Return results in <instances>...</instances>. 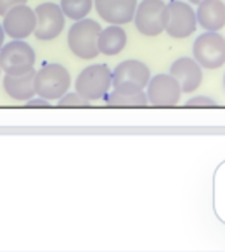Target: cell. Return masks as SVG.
Returning a JSON list of instances; mask_svg holds the SVG:
<instances>
[{
  "mask_svg": "<svg viewBox=\"0 0 225 252\" xmlns=\"http://www.w3.org/2000/svg\"><path fill=\"white\" fill-rule=\"evenodd\" d=\"M112 88V71L106 64H90L75 81V92L81 95L85 100L97 102L106 98Z\"/></svg>",
  "mask_w": 225,
  "mask_h": 252,
  "instance_id": "obj_1",
  "label": "cell"
},
{
  "mask_svg": "<svg viewBox=\"0 0 225 252\" xmlns=\"http://www.w3.org/2000/svg\"><path fill=\"white\" fill-rule=\"evenodd\" d=\"M71 88V74L63 64L50 63L35 73V92L49 102H57Z\"/></svg>",
  "mask_w": 225,
  "mask_h": 252,
  "instance_id": "obj_2",
  "label": "cell"
},
{
  "mask_svg": "<svg viewBox=\"0 0 225 252\" xmlns=\"http://www.w3.org/2000/svg\"><path fill=\"white\" fill-rule=\"evenodd\" d=\"M101 25L94 19H80L68 32V47L70 50L83 61H92L99 56L97 40L101 35Z\"/></svg>",
  "mask_w": 225,
  "mask_h": 252,
  "instance_id": "obj_3",
  "label": "cell"
},
{
  "mask_svg": "<svg viewBox=\"0 0 225 252\" xmlns=\"http://www.w3.org/2000/svg\"><path fill=\"white\" fill-rule=\"evenodd\" d=\"M35 50L25 40H12L0 49V69L11 76H19L35 69Z\"/></svg>",
  "mask_w": 225,
  "mask_h": 252,
  "instance_id": "obj_4",
  "label": "cell"
},
{
  "mask_svg": "<svg viewBox=\"0 0 225 252\" xmlns=\"http://www.w3.org/2000/svg\"><path fill=\"white\" fill-rule=\"evenodd\" d=\"M192 59L203 69H218L225 64V38L217 32L201 33L192 45Z\"/></svg>",
  "mask_w": 225,
  "mask_h": 252,
  "instance_id": "obj_5",
  "label": "cell"
},
{
  "mask_svg": "<svg viewBox=\"0 0 225 252\" xmlns=\"http://www.w3.org/2000/svg\"><path fill=\"white\" fill-rule=\"evenodd\" d=\"M166 16L168 12L163 0H142L135 9L134 25L141 35L158 36L165 32Z\"/></svg>",
  "mask_w": 225,
  "mask_h": 252,
  "instance_id": "obj_6",
  "label": "cell"
},
{
  "mask_svg": "<svg viewBox=\"0 0 225 252\" xmlns=\"http://www.w3.org/2000/svg\"><path fill=\"white\" fill-rule=\"evenodd\" d=\"M166 12H168V16H166L165 32L172 38H189L196 32L197 19L190 4L182 2V0H172L170 4H166Z\"/></svg>",
  "mask_w": 225,
  "mask_h": 252,
  "instance_id": "obj_7",
  "label": "cell"
},
{
  "mask_svg": "<svg viewBox=\"0 0 225 252\" xmlns=\"http://www.w3.org/2000/svg\"><path fill=\"white\" fill-rule=\"evenodd\" d=\"M146 95L151 105L156 107H173L180 102L182 98V90L180 85L172 74H154L149 80L148 87H146Z\"/></svg>",
  "mask_w": 225,
  "mask_h": 252,
  "instance_id": "obj_8",
  "label": "cell"
},
{
  "mask_svg": "<svg viewBox=\"0 0 225 252\" xmlns=\"http://www.w3.org/2000/svg\"><path fill=\"white\" fill-rule=\"evenodd\" d=\"M37 16V26L33 35L40 40V42H50V40L57 38L63 33L64 23H66V16L61 11V7L54 2H43L35 9Z\"/></svg>",
  "mask_w": 225,
  "mask_h": 252,
  "instance_id": "obj_9",
  "label": "cell"
},
{
  "mask_svg": "<svg viewBox=\"0 0 225 252\" xmlns=\"http://www.w3.org/2000/svg\"><path fill=\"white\" fill-rule=\"evenodd\" d=\"M2 26H4L5 35L11 36L12 40L28 38L30 35L35 33V26H37L35 9L28 7L26 4L16 5L11 11L5 12Z\"/></svg>",
  "mask_w": 225,
  "mask_h": 252,
  "instance_id": "obj_10",
  "label": "cell"
},
{
  "mask_svg": "<svg viewBox=\"0 0 225 252\" xmlns=\"http://www.w3.org/2000/svg\"><path fill=\"white\" fill-rule=\"evenodd\" d=\"M137 0H94V7L99 18L109 25L123 26L134 21Z\"/></svg>",
  "mask_w": 225,
  "mask_h": 252,
  "instance_id": "obj_11",
  "label": "cell"
},
{
  "mask_svg": "<svg viewBox=\"0 0 225 252\" xmlns=\"http://www.w3.org/2000/svg\"><path fill=\"white\" fill-rule=\"evenodd\" d=\"M170 74L180 85L182 94H192L203 83V67L192 57H179L170 66Z\"/></svg>",
  "mask_w": 225,
  "mask_h": 252,
  "instance_id": "obj_12",
  "label": "cell"
},
{
  "mask_svg": "<svg viewBox=\"0 0 225 252\" xmlns=\"http://www.w3.org/2000/svg\"><path fill=\"white\" fill-rule=\"evenodd\" d=\"M149 80H151V69L139 59L123 61L112 69V87L134 85L139 88H146Z\"/></svg>",
  "mask_w": 225,
  "mask_h": 252,
  "instance_id": "obj_13",
  "label": "cell"
},
{
  "mask_svg": "<svg viewBox=\"0 0 225 252\" xmlns=\"http://www.w3.org/2000/svg\"><path fill=\"white\" fill-rule=\"evenodd\" d=\"M104 100L111 107H146V105H149L146 90L134 87V85L112 87Z\"/></svg>",
  "mask_w": 225,
  "mask_h": 252,
  "instance_id": "obj_14",
  "label": "cell"
},
{
  "mask_svg": "<svg viewBox=\"0 0 225 252\" xmlns=\"http://www.w3.org/2000/svg\"><path fill=\"white\" fill-rule=\"evenodd\" d=\"M196 19L206 32H220L225 26V4L222 0H203L197 4Z\"/></svg>",
  "mask_w": 225,
  "mask_h": 252,
  "instance_id": "obj_15",
  "label": "cell"
},
{
  "mask_svg": "<svg viewBox=\"0 0 225 252\" xmlns=\"http://www.w3.org/2000/svg\"><path fill=\"white\" fill-rule=\"evenodd\" d=\"M35 69L28 71L25 74L19 76H11L5 74L2 80V87H4L5 94L18 102H28L30 98H33L37 95L35 92Z\"/></svg>",
  "mask_w": 225,
  "mask_h": 252,
  "instance_id": "obj_16",
  "label": "cell"
},
{
  "mask_svg": "<svg viewBox=\"0 0 225 252\" xmlns=\"http://www.w3.org/2000/svg\"><path fill=\"white\" fill-rule=\"evenodd\" d=\"M127 32L118 25H109L108 28L101 30L97 40L99 54L104 56H118L127 47Z\"/></svg>",
  "mask_w": 225,
  "mask_h": 252,
  "instance_id": "obj_17",
  "label": "cell"
},
{
  "mask_svg": "<svg viewBox=\"0 0 225 252\" xmlns=\"http://www.w3.org/2000/svg\"><path fill=\"white\" fill-rule=\"evenodd\" d=\"M61 11L73 21L85 19L94 7V0H61Z\"/></svg>",
  "mask_w": 225,
  "mask_h": 252,
  "instance_id": "obj_18",
  "label": "cell"
},
{
  "mask_svg": "<svg viewBox=\"0 0 225 252\" xmlns=\"http://www.w3.org/2000/svg\"><path fill=\"white\" fill-rule=\"evenodd\" d=\"M57 105H59V107H88L90 102L85 100L78 92H68L66 95H63V97L57 100Z\"/></svg>",
  "mask_w": 225,
  "mask_h": 252,
  "instance_id": "obj_19",
  "label": "cell"
},
{
  "mask_svg": "<svg viewBox=\"0 0 225 252\" xmlns=\"http://www.w3.org/2000/svg\"><path fill=\"white\" fill-rule=\"evenodd\" d=\"M187 107H217V102L206 95H194L186 102Z\"/></svg>",
  "mask_w": 225,
  "mask_h": 252,
  "instance_id": "obj_20",
  "label": "cell"
},
{
  "mask_svg": "<svg viewBox=\"0 0 225 252\" xmlns=\"http://www.w3.org/2000/svg\"><path fill=\"white\" fill-rule=\"evenodd\" d=\"M25 107H30V109H47V107H50V102L49 100H45V98H42V97H33V98H30L28 102H25Z\"/></svg>",
  "mask_w": 225,
  "mask_h": 252,
  "instance_id": "obj_21",
  "label": "cell"
},
{
  "mask_svg": "<svg viewBox=\"0 0 225 252\" xmlns=\"http://www.w3.org/2000/svg\"><path fill=\"white\" fill-rule=\"evenodd\" d=\"M21 4H26V0H0V16H5V12Z\"/></svg>",
  "mask_w": 225,
  "mask_h": 252,
  "instance_id": "obj_22",
  "label": "cell"
},
{
  "mask_svg": "<svg viewBox=\"0 0 225 252\" xmlns=\"http://www.w3.org/2000/svg\"><path fill=\"white\" fill-rule=\"evenodd\" d=\"M4 40H5V32H4V26L0 25V49L4 47Z\"/></svg>",
  "mask_w": 225,
  "mask_h": 252,
  "instance_id": "obj_23",
  "label": "cell"
},
{
  "mask_svg": "<svg viewBox=\"0 0 225 252\" xmlns=\"http://www.w3.org/2000/svg\"><path fill=\"white\" fill-rule=\"evenodd\" d=\"M199 2H203V0H189V4H199Z\"/></svg>",
  "mask_w": 225,
  "mask_h": 252,
  "instance_id": "obj_24",
  "label": "cell"
},
{
  "mask_svg": "<svg viewBox=\"0 0 225 252\" xmlns=\"http://www.w3.org/2000/svg\"><path fill=\"white\" fill-rule=\"evenodd\" d=\"M224 88H225V74H224Z\"/></svg>",
  "mask_w": 225,
  "mask_h": 252,
  "instance_id": "obj_25",
  "label": "cell"
},
{
  "mask_svg": "<svg viewBox=\"0 0 225 252\" xmlns=\"http://www.w3.org/2000/svg\"><path fill=\"white\" fill-rule=\"evenodd\" d=\"M0 71H2V69H0Z\"/></svg>",
  "mask_w": 225,
  "mask_h": 252,
  "instance_id": "obj_26",
  "label": "cell"
}]
</instances>
